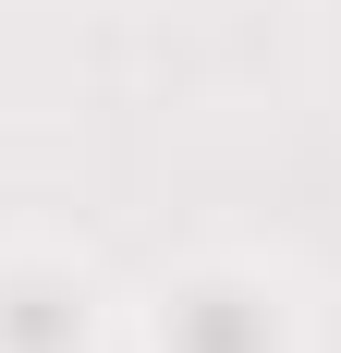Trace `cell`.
I'll list each match as a JSON object with an SVG mask.
<instances>
[{
	"label": "cell",
	"mask_w": 341,
	"mask_h": 353,
	"mask_svg": "<svg viewBox=\"0 0 341 353\" xmlns=\"http://www.w3.org/2000/svg\"><path fill=\"white\" fill-rule=\"evenodd\" d=\"M170 353H269V305L195 292V305H170Z\"/></svg>",
	"instance_id": "obj_1"
},
{
	"label": "cell",
	"mask_w": 341,
	"mask_h": 353,
	"mask_svg": "<svg viewBox=\"0 0 341 353\" xmlns=\"http://www.w3.org/2000/svg\"><path fill=\"white\" fill-rule=\"evenodd\" d=\"M0 341H12V353H61L73 341V305H61V292H12V305H0Z\"/></svg>",
	"instance_id": "obj_2"
}]
</instances>
